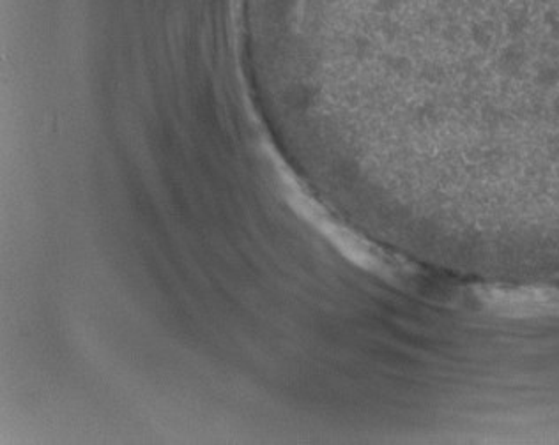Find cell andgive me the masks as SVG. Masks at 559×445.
Listing matches in <instances>:
<instances>
[{
	"label": "cell",
	"mask_w": 559,
	"mask_h": 445,
	"mask_svg": "<svg viewBox=\"0 0 559 445\" xmlns=\"http://www.w3.org/2000/svg\"><path fill=\"white\" fill-rule=\"evenodd\" d=\"M481 302L489 310L507 316L559 315V290L556 288H484Z\"/></svg>",
	"instance_id": "6da1fadb"
}]
</instances>
